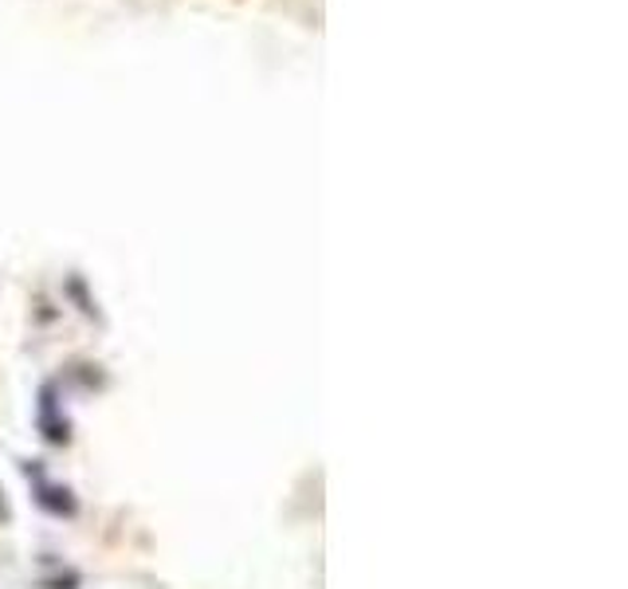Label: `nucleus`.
<instances>
[{
    "mask_svg": "<svg viewBox=\"0 0 628 589\" xmlns=\"http://www.w3.org/2000/svg\"><path fill=\"white\" fill-rule=\"evenodd\" d=\"M0 518H9V507H4V491H0Z\"/></svg>",
    "mask_w": 628,
    "mask_h": 589,
    "instance_id": "obj_2",
    "label": "nucleus"
},
{
    "mask_svg": "<svg viewBox=\"0 0 628 589\" xmlns=\"http://www.w3.org/2000/svg\"><path fill=\"white\" fill-rule=\"evenodd\" d=\"M28 476H36V491H40V503L48 507V511H55V515H72L75 503H72V491H67V487L48 484V479H43L36 468H28Z\"/></svg>",
    "mask_w": 628,
    "mask_h": 589,
    "instance_id": "obj_1",
    "label": "nucleus"
}]
</instances>
